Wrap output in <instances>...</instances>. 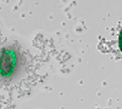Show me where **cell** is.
I'll return each instance as SVG.
<instances>
[{"mask_svg": "<svg viewBox=\"0 0 122 109\" xmlns=\"http://www.w3.org/2000/svg\"><path fill=\"white\" fill-rule=\"evenodd\" d=\"M1 75L7 80L14 78L21 68L18 63L16 53L12 50L5 49L1 52Z\"/></svg>", "mask_w": 122, "mask_h": 109, "instance_id": "6da1fadb", "label": "cell"}]
</instances>
